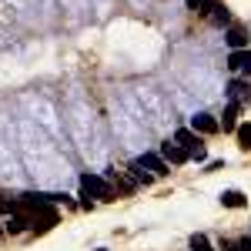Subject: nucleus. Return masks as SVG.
I'll return each mask as SVG.
<instances>
[{
  "label": "nucleus",
  "mask_w": 251,
  "mask_h": 251,
  "mask_svg": "<svg viewBox=\"0 0 251 251\" xmlns=\"http://www.w3.org/2000/svg\"><path fill=\"white\" fill-rule=\"evenodd\" d=\"M221 124H225V131H238V104H228L225 107V117H221Z\"/></svg>",
  "instance_id": "6e6552de"
},
{
  "label": "nucleus",
  "mask_w": 251,
  "mask_h": 251,
  "mask_svg": "<svg viewBox=\"0 0 251 251\" xmlns=\"http://www.w3.org/2000/svg\"><path fill=\"white\" fill-rule=\"evenodd\" d=\"M228 94H231V97H234V104H238V100H248V97H251V91H248V84H245V80H231Z\"/></svg>",
  "instance_id": "1a4fd4ad"
},
{
  "label": "nucleus",
  "mask_w": 251,
  "mask_h": 251,
  "mask_svg": "<svg viewBox=\"0 0 251 251\" xmlns=\"http://www.w3.org/2000/svg\"><path fill=\"white\" fill-rule=\"evenodd\" d=\"M161 157H164V161H171V164H184L191 154H188V151H184V148L171 137V141H164V144H161Z\"/></svg>",
  "instance_id": "20e7f679"
},
{
  "label": "nucleus",
  "mask_w": 251,
  "mask_h": 251,
  "mask_svg": "<svg viewBox=\"0 0 251 251\" xmlns=\"http://www.w3.org/2000/svg\"><path fill=\"white\" fill-rule=\"evenodd\" d=\"M20 211V201H14V198H7V194H0V214H17Z\"/></svg>",
  "instance_id": "f8f14e48"
},
{
  "label": "nucleus",
  "mask_w": 251,
  "mask_h": 251,
  "mask_svg": "<svg viewBox=\"0 0 251 251\" xmlns=\"http://www.w3.org/2000/svg\"><path fill=\"white\" fill-rule=\"evenodd\" d=\"M225 40H228V47H231V50H245V44H248V34H245L241 27H231Z\"/></svg>",
  "instance_id": "0eeeda50"
},
{
  "label": "nucleus",
  "mask_w": 251,
  "mask_h": 251,
  "mask_svg": "<svg viewBox=\"0 0 251 251\" xmlns=\"http://www.w3.org/2000/svg\"><path fill=\"white\" fill-rule=\"evenodd\" d=\"M221 204H225V208H245V194L241 191H225L221 194Z\"/></svg>",
  "instance_id": "9d476101"
},
{
  "label": "nucleus",
  "mask_w": 251,
  "mask_h": 251,
  "mask_svg": "<svg viewBox=\"0 0 251 251\" xmlns=\"http://www.w3.org/2000/svg\"><path fill=\"white\" fill-rule=\"evenodd\" d=\"M234 134H238V148L241 151H251V124H238Z\"/></svg>",
  "instance_id": "9b49d317"
},
{
  "label": "nucleus",
  "mask_w": 251,
  "mask_h": 251,
  "mask_svg": "<svg viewBox=\"0 0 251 251\" xmlns=\"http://www.w3.org/2000/svg\"><path fill=\"white\" fill-rule=\"evenodd\" d=\"M228 67L241 71V74H251V50H231L228 54Z\"/></svg>",
  "instance_id": "423d86ee"
},
{
  "label": "nucleus",
  "mask_w": 251,
  "mask_h": 251,
  "mask_svg": "<svg viewBox=\"0 0 251 251\" xmlns=\"http://www.w3.org/2000/svg\"><path fill=\"white\" fill-rule=\"evenodd\" d=\"M174 141H177L194 161H208V151H204V144H201V134H194L191 127H181V131L174 134Z\"/></svg>",
  "instance_id": "f257e3e1"
},
{
  "label": "nucleus",
  "mask_w": 251,
  "mask_h": 251,
  "mask_svg": "<svg viewBox=\"0 0 251 251\" xmlns=\"http://www.w3.org/2000/svg\"><path fill=\"white\" fill-rule=\"evenodd\" d=\"M208 3H211V0H188V7H191V10H204Z\"/></svg>",
  "instance_id": "4468645a"
},
{
  "label": "nucleus",
  "mask_w": 251,
  "mask_h": 251,
  "mask_svg": "<svg viewBox=\"0 0 251 251\" xmlns=\"http://www.w3.org/2000/svg\"><path fill=\"white\" fill-rule=\"evenodd\" d=\"M80 188H84V194H91L97 201H114L111 184H107L104 177H97V174H84V177H80Z\"/></svg>",
  "instance_id": "f03ea898"
},
{
  "label": "nucleus",
  "mask_w": 251,
  "mask_h": 251,
  "mask_svg": "<svg viewBox=\"0 0 251 251\" xmlns=\"http://www.w3.org/2000/svg\"><path fill=\"white\" fill-rule=\"evenodd\" d=\"M238 251H251V238H241L238 241Z\"/></svg>",
  "instance_id": "2eb2a0df"
},
{
  "label": "nucleus",
  "mask_w": 251,
  "mask_h": 251,
  "mask_svg": "<svg viewBox=\"0 0 251 251\" xmlns=\"http://www.w3.org/2000/svg\"><path fill=\"white\" fill-rule=\"evenodd\" d=\"M134 161L141 164V168H144V171H151L154 177H164V174H171V171H168V161H164L161 154H141V157H134Z\"/></svg>",
  "instance_id": "7ed1b4c3"
},
{
  "label": "nucleus",
  "mask_w": 251,
  "mask_h": 251,
  "mask_svg": "<svg viewBox=\"0 0 251 251\" xmlns=\"http://www.w3.org/2000/svg\"><path fill=\"white\" fill-rule=\"evenodd\" d=\"M191 131H194V134H218L221 124H218L211 114H194L191 117Z\"/></svg>",
  "instance_id": "39448f33"
},
{
  "label": "nucleus",
  "mask_w": 251,
  "mask_h": 251,
  "mask_svg": "<svg viewBox=\"0 0 251 251\" xmlns=\"http://www.w3.org/2000/svg\"><path fill=\"white\" fill-rule=\"evenodd\" d=\"M191 248H194V251H214L211 241H208L204 234H194V238H191Z\"/></svg>",
  "instance_id": "ddd939ff"
}]
</instances>
